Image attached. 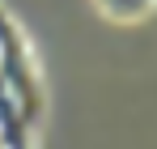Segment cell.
<instances>
[{"label": "cell", "mask_w": 157, "mask_h": 149, "mask_svg": "<svg viewBox=\"0 0 157 149\" xmlns=\"http://www.w3.org/2000/svg\"><path fill=\"white\" fill-rule=\"evenodd\" d=\"M0 85L13 94V102L26 111L30 124L43 119V107H47L43 77H38V64H34V51H30L21 26L9 17L4 4H0Z\"/></svg>", "instance_id": "cell-1"}, {"label": "cell", "mask_w": 157, "mask_h": 149, "mask_svg": "<svg viewBox=\"0 0 157 149\" xmlns=\"http://www.w3.org/2000/svg\"><path fill=\"white\" fill-rule=\"evenodd\" d=\"M110 22H140L157 9V0H94Z\"/></svg>", "instance_id": "cell-2"}]
</instances>
